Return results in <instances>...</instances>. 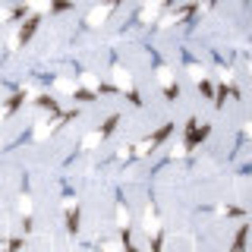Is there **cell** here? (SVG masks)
<instances>
[{"label":"cell","instance_id":"1","mask_svg":"<svg viewBox=\"0 0 252 252\" xmlns=\"http://www.w3.org/2000/svg\"><path fill=\"white\" fill-rule=\"evenodd\" d=\"M208 132H211V126H208V123H202V126H199V120H189V123H186V139H183L186 152H189V148H195L202 139H208Z\"/></svg>","mask_w":252,"mask_h":252},{"label":"cell","instance_id":"2","mask_svg":"<svg viewBox=\"0 0 252 252\" xmlns=\"http://www.w3.org/2000/svg\"><path fill=\"white\" fill-rule=\"evenodd\" d=\"M38 26H41V19H38V16H29V19L22 22L19 29H16V35L10 38V47H22L32 35H35V29H38Z\"/></svg>","mask_w":252,"mask_h":252},{"label":"cell","instance_id":"3","mask_svg":"<svg viewBox=\"0 0 252 252\" xmlns=\"http://www.w3.org/2000/svg\"><path fill=\"white\" fill-rule=\"evenodd\" d=\"M158 82H161V89H164V94H167L170 101L180 98V85H177V79H173V73L167 66H158Z\"/></svg>","mask_w":252,"mask_h":252},{"label":"cell","instance_id":"4","mask_svg":"<svg viewBox=\"0 0 252 252\" xmlns=\"http://www.w3.org/2000/svg\"><path fill=\"white\" fill-rule=\"evenodd\" d=\"M170 129H173V126H170V123H167V126H161V129H158V132H155V136H148V139H142V142H139V145H136V148H132V152H136V155H145V152H152V148H155V145H161V142H164V139H167V136H170Z\"/></svg>","mask_w":252,"mask_h":252},{"label":"cell","instance_id":"5","mask_svg":"<svg viewBox=\"0 0 252 252\" xmlns=\"http://www.w3.org/2000/svg\"><path fill=\"white\" fill-rule=\"evenodd\" d=\"M117 10V3H104V6H94L89 13V26H104V19Z\"/></svg>","mask_w":252,"mask_h":252},{"label":"cell","instance_id":"6","mask_svg":"<svg viewBox=\"0 0 252 252\" xmlns=\"http://www.w3.org/2000/svg\"><path fill=\"white\" fill-rule=\"evenodd\" d=\"M63 211H66V230H69V233H76V230H79V205H76L73 199H66Z\"/></svg>","mask_w":252,"mask_h":252},{"label":"cell","instance_id":"7","mask_svg":"<svg viewBox=\"0 0 252 252\" xmlns=\"http://www.w3.org/2000/svg\"><path fill=\"white\" fill-rule=\"evenodd\" d=\"M26 101H29V92H16L13 98L6 101L3 107H0V120H3V117H10L13 110H16V107H22V104H26Z\"/></svg>","mask_w":252,"mask_h":252},{"label":"cell","instance_id":"8","mask_svg":"<svg viewBox=\"0 0 252 252\" xmlns=\"http://www.w3.org/2000/svg\"><path fill=\"white\" fill-rule=\"evenodd\" d=\"M114 89H120V92H136V89H132L129 73H126L123 66H114Z\"/></svg>","mask_w":252,"mask_h":252},{"label":"cell","instance_id":"9","mask_svg":"<svg viewBox=\"0 0 252 252\" xmlns=\"http://www.w3.org/2000/svg\"><path fill=\"white\" fill-rule=\"evenodd\" d=\"M142 227H145L148 236H152V233H161V227H158V208H155V205H148V208H145V220H142Z\"/></svg>","mask_w":252,"mask_h":252},{"label":"cell","instance_id":"10","mask_svg":"<svg viewBox=\"0 0 252 252\" xmlns=\"http://www.w3.org/2000/svg\"><path fill=\"white\" fill-rule=\"evenodd\" d=\"M161 10H164L161 3H148V6H142L139 19H142V22H152V19H158V16H161Z\"/></svg>","mask_w":252,"mask_h":252},{"label":"cell","instance_id":"11","mask_svg":"<svg viewBox=\"0 0 252 252\" xmlns=\"http://www.w3.org/2000/svg\"><path fill=\"white\" fill-rule=\"evenodd\" d=\"M189 13H192V6H180V10H170V13L161 19V26H173L177 19H183V16H189Z\"/></svg>","mask_w":252,"mask_h":252},{"label":"cell","instance_id":"12","mask_svg":"<svg viewBox=\"0 0 252 252\" xmlns=\"http://www.w3.org/2000/svg\"><path fill=\"white\" fill-rule=\"evenodd\" d=\"M54 129H57V126H54L51 120H38V123H35V139L41 142V139H47V136H51Z\"/></svg>","mask_w":252,"mask_h":252},{"label":"cell","instance_id":"13","mask_svg":"<svg viewBox=\"0 0 252 252\" xmlns=\"http://www.w3.org/2000/svg\"><path fill=\"white\" fill-rule=\"evenodd\" d=\"M35 104L41 107V110H51V117H60V104H57L54 98H47V94H41V98H38Z\"/></svg>","mask_w":252,"mask_h":252},{"label":"cell","instance_id":"14","mask_svg":"<svg viewBox=\"0 0 252 252\" xmlns=\"http://www.w3.org/2000/svg\"><path fill=\"white\" fill-rule=\"evenodd\" d=\"M117 227H120V230H129V208H126V202L117 205Z\"/></svg>","mask_w":252,"mask_h":252},{"label":"cell","instance_id":"15","mask_svg":"<svg viewBox=\"0 0 252 252\" xmlns=\"http://www.w3.org/2000/svg\"><path fill=\"white\" fill-rule=\"evenodd\" d=\"M79 79H82V85H85L89 92H94V94L101 92V82H98V76H94V73H82Z\"/></svg>","mask_w":252,"mask_h":252},{"label":"cell","instance_id":"16","mask_svg":"<svg viewBox=\"0 0 252 252\" xmlns=\"http://www.w3.org/2000/svg\"><path fill=\"white\" fill-rule=\"evenodd\" d=\"M22 13H26V6H0V22L16 19V16H22Z\"/></svg>","mask_w":252,"mask_h":252},{"label":"cell","instance_id":"17","mask_svg":"<svg viewBox=\"0 0 252 252\" xmlns=\"http://www.w3.org/2000/svg\"><path fill=\"white\" fill-rule=\"evenodd\" d=\"M246 233H249V227H240V230H236V240H233L230 252H243V249H246Z\"/></svg>","mask_w":252,"mask_h":252},{"label":"cell","instance_id":"18","mask_svg":"<svg viewBox=\"0 0 252 252\" xmlns=\"http://www.w3.org/2000/svg\"><path fill=\"white\" fill-rule=\"evenodd\" d=\"M117 123H120V117H117V114H114V117H107V120H104V126H101V139H107L110 132L117 129Z\"/></svg>","mask_w":252,"mask_h":252},{"label":"cell","instance_id":"19","mask_svg":"<svg viewBox=\"0 0 252 252\" xmlns=\"http://www.w3.org/2000/svg\"><path fill=\"white\" fill-rule=\"evenodd\" d=\"M101 142H104V139H101V132H89V136L82 139V148H98Z\"/></svg>","mask_w":252,"mask_h":252},{"label":"cell","instance_id":"20","mask_svg":"<svg viewBox=\"0 0 252 252\" xmlns=\"http://www.w3.org/2000/svg\"><path fill=\"white\" fill-rule=\"evenodd\" d=\"M19 211H22V218H32V199H29L26 192L19 195Z\"/></svg>","mask_w":252,"mask_h":252},{"label":"cell","instance_id":"21","mask_svg":"<svg viewBox=\"0 0 252 252\" xmlns=\"http://www.w3.org/2000/svg\"><path fill=\"white\" fill-rule=\"evenodd\" d=\"M57 89L66 92V94H73L76 92V82H73V79H57Z\"/></svg>","mask_w":252,"mask_h":252},{"label":"cell","instance_id":"22","mask_svg":"<svg viewBox=\"0 0 252 252\" xmlns=\"http://www.w3.org/2000/svg\"><path fill=\"white\" fill-rule=\"evenodd\" d=\"M94 98V92H89V89H76L73 92V101H92Z\"/></svg>","mask_w":252,"mask_h":252},{"label":"cell","instance_id":"23","mask_svg":"<svg viewBox=\"0 0 252 252\" xmlns=\"http://www.w3.org/2000/svg\"><path fill=\"white\" fill-rule=\"evenodd\" d=\"M189 152H186V145H173L170 148V158H186Z\"/></svg>","mask_w":252,"mask_h":252},{"label":"cell","instance_id":"24","mask_svg":"<svg viewBox=\"0 0 252 252\" xmlns=\"http://www.w3.org/2000/svg\"><path fill=\"white\" fill-rule=\"evenodd\" d=\"M199 89H202V94H208V98L215 94V89H211V82H208V79H202V82H199Z\"/></svg>","mask_w":252,"mask_h":252},{"label":"cell","instance_id":"25","mask_svg":"<svg viewBox=\"0 0 252 252\" xmlns=\"http://www.w3.org/2000/svg\"><path fill=\"white\" fill-rule=\"evenodd\" d=\"M224 101H227V85H220V89H218V101H215V104L220 107V104H224Z\"/></svg>","mask_w":252,"mask_h":252},{"label":"cell","instance_id":"26","mask_svg":"<svg viewBox=\"0 0 252 252\" xmlns=\"http://www.w3.org/2000/svg\"><path fill=\"white\" fill-rule=\"evenodd\" d=\"M189 73H192V79H195V82H202V79H205V73H202L199 66H189Z\"/></svg>","mask_w":252,"mask_h":252},{"label":"cell","instance_id":"27","mask_svg":"<svg viewBox=\"0 0 252 252\" xmlns=\"http://www.w3.org/2000/svg\"><path fill=\"white\" fill-rule=\"evenodd\" d=\"M117 155H120L123 161H126V158H132V148H126V145H123V148H120V152H117Z\"/></svg>","mask_w":252,"mask_h":252}]
</instances>
